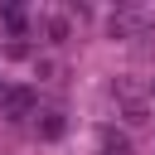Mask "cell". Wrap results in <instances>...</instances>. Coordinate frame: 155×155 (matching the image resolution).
Listing matches in <instances>:
<instances>
[{"label":"cell","mask_w":155,"mask_h":155,"mask_svg":"<svg viewBox=\"0 0 155 155\" xmlns=\"http://www.w3.org/2000/svg\"><path fill=\"white\" fill-rule=\"evenodd\" d=\"M5 107H10V111H24V107H29V92H10Z\"/></svg>","instance_id":"1"}]
</instances>
